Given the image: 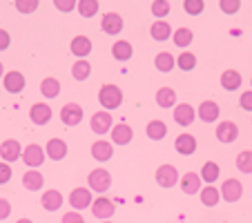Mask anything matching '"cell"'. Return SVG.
Listing matches in <instances>:
<instances>
[{"label":"cell","mask_w":252,"mask_h":223,"mask_svg":"<svg viewBox=\"0 0 252 223\" xmlns=\"http://www.w3.org/2000/svg\"><path fill=\"white\" fill-rule=\"evenodd\" d=\"M98 103L105 107V112H112V109L121 107V103H123V92H121V87L114 85V83L103 85L98 92Z\"/></svg>","instance_id":"6da1fadb"},{"label":"cell","mask_w":252,"mask_h":223,"mask_svg":"<svg viewBox=\"0 0 252 223\" xmlns=\"http://www.w3.org/2000/svg\"><path fill=\"white\" fill-rule=\"evenodd\" d=\"M87 183H90V190L92 192H98V194H103V192L110 190L112 185V176L107 170H103V167H96V170H92L90 174H87Z\"/></svg>","instance_id":"7a4b0ae2"},{"label":"cell","mask_w":252,"mask_h":223,"mask_svg":"<svg viewBox=\"0 0 252 223\" xmlns=\"http://www.w3.org/2000/svg\"><path fill=\"white\" fill-rule=\"evenodd\" d=\"M90 127L94 134H98V136H103V134L112 132V127H114V119H112L110 112H105V109H100V112H96V114H92V121H90Z\"/></svg>","instance_id":"3957f363"},{"label":"cell","mask_w":252,"mask_h":223,"mask_svg":"<svg viewBox=\"0 0 252 223\" xmlns=\"http://www.w3.org/2000/svg\"><path fill=\"white\" fill-rule=\"evenodd\" d=\"M116 212V205L114 201H110L107 196H98V199H94V203H92V214H94L96 219H100V221H110L112 217H114Z\"/></svg>","instance_id":"277c9868"},{"label":"cell","mask_w":252,"mask_h":223,"mask_svg":"<svg viewBox=\"0 0 252 223\" xmlns=\"http://www.w3.org/2000/svg\"><path fill=\"white\" fill-rule=\"evenodd\" d=\"M221 199L228 201V203H237L239 199L243 196V185L239 179H228L223 181V185H221Z\"/></svg>","instance_id":"5b68a950"},{"label":"cell","mask_w":252,"mask_h":223,"mask_svg":"<svg viewBox=\"0 0 252 223\" xmlns=\"http://www.w3.org/2000/svg\"><path fill=\"white\" fill-rule=\"evenodd\" d=\"M45 159H47L45 150L40 145H36V143H32V145H27L23 150V163L29 167H40L45 163Z\"/></svg>","instance_id":"8992f818"},{"label":"cell","mask_w":252,"mask_h":223,"mask_svg":"<svg viewBox=\"0 0 252 223\" xmlns=\"http://www.w3.org/2000/svg\"><path fill=\"white\" fill-rule=\"evenodd\" d=\"M94 203L92 201V190H87V188H74L71 190V194H69V205H71V210H85V208H90V205Z\"/></svg>","instance_id":"52a82bcc"},{"label":"cell","mask_w":252,"mask_h":223,"mask_svg":"<svg viewBox=\"0 0 252 223\" xmlns=\"http://www.w3.org/2000/svg\"><path fill=\"white\" fill-rule=\"evenodd\" d=\"M157 183L161 185V188H174V185L179 183V172H176V167L170 165V163H165V165H158V170H157Z\"/></svg>","instance_id":"ba28073f"},{"label":"cell","mask_w":252,"mask_h":223,"mask_svg":"<svg viewBox=\"0 0 252 223\" xmlns=\"http://www.w3.org/2000/svg\"><path fill=\"white\" fill-rule=\"evenodd\" d=\"M61 121L67 125V127H74L83 121V107L78 103H67L65 107L61 109Z\"/></svg>","instance_id":"9c48e42d"},{"label":"cell","mask_w":252,"mask_h":223,"mask_svg":"<svg viewBox=\"0 0 252 223\" xmlns=\"http://www.w3.org/2000/svg\"><path fill=\"white\" fill-rule=\"evenodd\" d=\"M194 119H196V109L192 107L190 103H176V107H174V123L188 127V125L194 123Z\"/></svg>","instance_id":"30bf717a"},{"label":"cell","mask_w":252,"mask_h":223,"mask_svg":"<svg viewBox=\"0 0 252 223\" xmlns=\"http://www.w3.org/2000/svg\"><path fill=\"white\" fill-rule=\"evenodd\" d=\"M100 29H103L107 36H116V33H121L123 32V18H121V14H116V11L105 14L103 20H100Z\"/></svg>","instance_id":"8fae6325"},{"label":"cell","mask_w":252,"mask_h":223,"mask_svg":"<svg viewBox=\"0 0 252 223\" xmlns=\"http://www.w3.org/2000/svg\"><path fill=\"white\" fill-rule=\"evenodd\" d=\"M0 157H2V161H5V163L18 161V159L23 157L20 143L16 141V138H7V141H2V145H0Z\"/></svg>","instance_id":"7c38bea8"},{"label":"cell","mask_w":252,"mask_h":223,"mask_svg":"<svg viewBox=\"0 0 252 223\" xmlns=\"http://www.w3.org/2000/svg\"><path fill=\"white\" fill-rule=\"evenodd\" d=\"M92 157H94L98 163L110 161V159L114 157V145H112L110 141H103V138H98V141L92 145Z\"/></svg>","instance_id":"4fadbf2b"},{"label":"cell","mask_w":252,"mask_h":223,"mask_svg":"<svg viewBox=\"0 0 252 223\" xmlns=\"http://www.w3.org/2000/svg\"><path fill=\"white\" fill-rule=\"evenodd\" d=\"M29 119L36 125H45L52 121V107L47 103H33L32 109H29Z\"/></svg>","instance_id":"5bb4252c"},{"label":"cell","mask_w":252,"mask_h":223,"mask_svg":"<svg viewBox=\"0 0 252 223\" xmlns=\"http://www.w3.org/2000/svg\"><path fill=\"white\" fill-rule=\"evenodd\" d=\"M174 150L183 157H192L196 152V138L192 134H179L174 141Z\"/></svg>","instance_id":"9a60e30c"},{"label":"cell","mask_w":252,"mask_h":223,"mask_svg":"<svg viewBox=\"0 0 252 223\" xmlns=\"http://www.w3.org/2000/svg\"><path fill=\"white\" fill-rule=\"evenodd\" d=\"M2 85H5V90L9 92V94H20V92L25 90V76L16 69L7 71L5 78H2Z\"/></svg>","instance_id":"2e32d148"},{"label":"cell","mask_w":252,"mask_h":223,"mask_svg":"<svg viewBox=\"0 0 252 223\" xmlns=\"http://www.w3.org/2000/svg\"><path fill=\"white\" fill-rule=\"evenodd\" d=\"M237 136H239L237 123H232V121H221V123L217 125V138H219L221 143H232V141H237Z\"/></svg>","instance_id":"e0dca14e"},{"label":"cell","mask_w":252,"mask_h":223,"mask_svg":"<svg viewBox=\"0 0 252 223\" xmlns=\"http://www.w3.org/2000/svg\"><path fill=\"white\" fill-rule=\"evenodd\" d=\"M45 154H47L52 161H63L67 157V143L63 138H49L47 147H45Z\"/></svg>","instance_id":"ac0fdd59"},{"label":"cell","mask_w":252,"mask_h":223,"mask_svg":"<svg viewBox=\"0 0 252 223\" xmlns=\"http://www.w3.org/2000/svg\"><path fill=\"white\" fill-rule=\"evenodd\" d=\"M132 138H134V129L127 123H116L112 127V143H116V145H127Z\"/></svg>","instance_id":"d6986e66"},{"label":"cell","mask_w":252,"mask_h":223,"mask_svg":"<svg viewBox=\"0 0 252 223\" xmlns=\"http://www.w3.org/2000/svg\"><path fill=\"white\" fill-rule=\"evenodd\" d=\"M69 49L74 56H78L81 61H85V56L92 54V40L87 36H74V40L69 43Z\"/></svg>","instance_id":"ffe728a7"},{"label":"cell","mask_w":252,"mask_h":223,"mask_svg":"<svg viewBox=\"0 0 252 223\" xmlns=\"http://www.w3.org/2000/svg\"><path fill=\"white\" fill-rule=\"evenodd\" d=\"M219 114H221V107L214 100H203L199 105V119L203 123H214V121L219 119Z\"/></svg>","instance_id":"44dd1931"},{"label":"cell","mask_w":252,"mask_h":223,"mask_svg":"<svg viewBox=\"0 0 252 223\" xmlns=\"http://www.w3.org/2000/svg\"><path fill=\"white\" fill-rule=\"evenodd\" d=\"M63 194L58 190H47L43 192V196H40V205H43L47 212H56V210L63 208Z\"/></svg>","instance_id":"7402d4cb"},{"label":"cell","mask_w":252,"mask_h":223,"mask_svg":"<svg viewBox=\"0 0 252 223\" xmlns=\"http://www.w3.org/2000/svg\"><path fill=\"white\" fill-rule=\"evenodd\" d=\"M181 190L186 192V194H196V192H201V174H196V172H188V174H183Z\"/></svg>","instance_id":"603a6c76"},{"label":"cell","mask_w":252,"mask_h":223,"mask_svg":"<svg viewBox=\"0 0 252 223\" xmlns=\"http://www.w3.org/2000/svg\"><path fill=\"white\" fill-rule=\"evenodd\" d=\"M23 185L27 188V190H32V192H38L40 188L45 185V176L40 174L38 170H29V172H25L23 174Z\"/></svg>","instance_id":"cb8c5ba5"},{"label":"cell","mask_w":252,"mask_h":223,"mask_svg":"<svg viewBox=\"0 0 252 223\" xmlns=\"http://www.w3.org/2000/svg\"><path fill=\"white\" fill-rule=\"evenodd\" d=\"M150 33H152V38L158 40V43H165L167 38H172V27L165 23V20H157V23L150 27Z\"/></svg>","instance_id":"d4e9b609"},{"label":"cell","mask_w":252,"mask_h":223,"mask_svg":"<svg viewBox=\"0 0 252 223\" xmlns=\"http://www.w3.org/2000/svg\"><path fill=\"white\" fill-rule=\"evenodd\" d=\"M199 196H201V203H203L205 208H214V205L221 201V192L217 190L214 185H205V188H201Z\"/></svg>","instance_id":"484cf974"},{"label":"cell","mask_w":252,"mask_h":223,"mask_svg":"<svg viewBox=\"0 0 252 223\" xmlns=\"http://www.w3.org/2000/svg\"><path fill=\"white\" fill-rule=\"evenodd\" d=\"M221 85L228 92L239 90V87H241V74H239L237 69H225L223 74H221Z\"/></svg>","instance_id":"4316f807"},{"label":"cell","mask_w":252,"mask_h":223,"mask_svg":"<svg viewBox=\"0 0 252 223\" xmlns=\"http://www.w3.org/2000/svg\"><path fill=\"white\" fill-rule=\"evenodd\" d=\"M132 54H134V49H132V45H129L127 40H116V43L112 45V56H114L116 61H121V63L129 61Z\"/></svg>","instance_id":"83f0119b"},{"label":"cell","mask_w":252,"mask_h":223,"mask_svg":"<svg viewBox=\"0 0 252 223\" xmlns=\"http://www.w3.org/2000/svg\"><path fill=\"white\" fill-rule=\"evenodd\" d=\"M172 40H174L176 47L186 49V47H190V45H192V40H194V33H192V29H188V27H179L174 33H172Z\"/></svg>","instance_id":"f1b7e54d"},{"label":"cell","mask_w":252,"mask_h":223,"mask_svg":"<svg viewBox=\"0 0 252 223\" xmlns=\"http://www.w3.org/2000/svg\"><path fill=\"white\" fill-rule=\"evenodd\" d=\"M157 105L158 107H176V92L172 87H161L157 92Z\"/></svg>","instance_id":"f546056e"},{"label":"cell","mask_w":252,"mask_h":223,"mask_svg":"<svg viewBox=\"0 0 252 223\" xmlns=\"http://www.w3.org/2000/svg\"><path fill=\"white\" fill-rule=\"evenodd\" d=\"M40 94L45 96V98H56L58 94H61V81L58 78H43V83H40Z\"/></svg>","instance_id":"4dcf8cb0"},{"label":"cell","mask_w":252,"mask_h":223,"mask_svg":"<svg viewBox=\"0 0 252 223\" xmlns=\"http://www.w3.org/2000/svg\"><path fill=\"white\" fill-rule=\"evenodd\" d=\"M174 65H176V58L172 56L170 52H161V54H157V58H154V67H157L158 71H163V74L172 71Z\"/></svg>","instance_id":"1f68e13d"},{"label":"cell","mask_w":252,"mask_h":223,"mask_svg":"<svg viewBox=\"0 0 252 223\" xmlns=\"http://www.w3.org/2000/svg\"><path fill=\"white\" fill-rule=\"evenodd\" d=\"M219 174H221V167L217 165L214 161L203 163V167H201V181H205L208 185H212L214 181L219 179Z\"/></svg>","instance_id":"d6a6232c"},{"label":"cell","mask_w":252,"mask_h":223,"mask_svg":"<svg viewBox=\"0 0 252 223\" xmlns=\"http://www.w3.org/2000/svg\"><path fill=\"white\" fill-rule=\"evenodd\" d=\"M145 132H148V138H152V141H161V138H165V134H167V125L163 123V121H150L148 127H145Z\"/></svg>","instance_id":"836d02e7"},{"label":"cell","mask_w":252,"mask_h":223,"mask_svg":"<svg viewBox=\"0 0 252 223\" xmlns=\"http://www.w3.org/2000/svg\"><path fill=\"white\" fill-rule=\"evenodd\" d=\"M76 9L83 18H92V16L98 14V0H78Z\"/></svg>","instance_id":"e575fe53"},{"label":"cell","mask_w":252,"mask_h":223,"mask_svg":"<svg viewBox=\"0 0 252 223\" xmlns=\"http://www.w3.org/2000/svg\"><path fill=\"white\" fill-rule=\"evenodd\" d=\"M92 74V65L87 61H78L74 63V67H71V76H74V81H87Z\"/></svg>","instance_id":"d590c367"},{"label":"cell","mask_w":252,"mask_h":223,"mask_svg":"<svg viewBox=\"0 0 252 223\" xmlns=\"http://www.w3.org/2000/svg\"><path fill=\"white\" fill-rule=\"evenodd\" d=\"M176 67H181L183 71H192L196 67V56L192 52H181L176 58Z\"/></svg>","instance_id":"8d00e7d4"},{"label":"cell","mask_w":252,"mask_h":223,"mask_svg":"<svg viewBox=\"0 0 252 223\" xmlns=\"http://www.w3.org/2000/svg\"><path fill=\"white\" fill-rule=\"evenodd\" d=\"M237 167L243 174H252V150H243L237 157Z\"/></svg>","instance_id":"74e56055"},{"label":"cell","mask_w":252,"mask_h":223,"mask_svg":"<svg viewBox=\"0 0 252 223\" xmlns=\"http://www.w3.org/2000/svg\"><path fill=\"white\" fill-rule=\"evenodd\" d=\"M152 14L157 16V20H163L170 14V2L167 0H154L152 2Z\"/></svg>","instance_id":"f35d334b"},{"label":"cell","mask_w":252,"mask_h":223,"mask_svg":"<svg viewBox=\"0 0 252 223\" xmlns=\"http://www.w3.org/2000/svg\"><path fill=\"white\" fill-rule=\"evenodd\" d=\"M203 0H183V9H186V14L190 16H199L201 11H203Z\"/></svg>","instance_id":"ab89813d"},{"label":"cell","mask_w":252,"mask_h":223,"mask_svg":"<svg viewBox=\"0 0 252 223\" xmlns=\"http://www.w3.org/2000/svg\"><path fill=\"white\" fill-rule=\"evenodd\" d=\"M16 9L20 14H33V11L38 9V0H18L16 2Z\"/></svg>","instance_id":"60d3db41"},{"label":"cell","mask_w":252,"mask_h":223,"mask_svg":"<svg viewBox=\"0 0 252 223\" xmlns=\"http://www.w3.org/2000/svg\"><path fill=\"white\" fill-rule=\"evenodd\" d=\"M219 7H221V11L223 14H237L239 11V7H241V2L239 0H219Z\"/></svg>","instance_id":"b9f144b4"},{"label":"cell","mask_w":252,"mask_h":223,"mask_svg":"<svg viewBox=\"0 0 252 223\" xmlns=\"http://www.w3.org/2000/svg\"><path fill=\"white\" fill-rule=\"evenodd\" d=\"M11 181V165L5 161H0V185H5Z\"/></svg>","instance_id":"7bdbcfd3"},{"label":"cell","mask_w":252,"mask_h":223,"mask_svg":"<svg viewBox=\"0 0 252 223\" xmlns=\"http://www.w3.org/2000/svg\"><path fill=\"white\" fill-rule=\"evenodd\" d=\"M78 2H74V0H56V2H54V7H56V9H61V11H74V7H76Z\"/></svg>","instance_id":"ee69618b"},{"label":"cell","mask_w":252,"mask_h":223,"mask_svg":"<svg viewBox=\"0 0 252 223\" xmlns=\"http://www.w3.org/2000/svg\"><path fill=\"white\" fill-rule=\"evenodd\" d=\"M239 105H241V109H246V112H252V90L243 92L241 98H239Z\"/></svg>","instance_id":"f6af8a7d"},{"label":"cell","mask_w":252,"mask_h":223,"mask_svg":"<svg viewBox=\"0 0 252 223\" xmlns=\"http://www.w3.org/2000/svg\"><path fill=\"white\" fill-rule=\"evenodd\" d=\"M63 223H85V219H83V214L81 212H67L65 217H63Z\"/></svg>","instance_id":"bcb514c9"},{"label":"cell","mask_w":252,"mask_h":223,"mask_svg":"<svg viewBox=\"0 0 252 223\" xmlns=\"http://www.w3.org/2000/svg\"><path fill=\"white\" fill-rule=\"evenodd\" d=\"M9 214H11V203L7 199H0V221L9 219Z\"/></svg>","instance_id":"7dc6e473"},{"label":"cell","mask_w":252,"mask_h":223,"mask_svg":"<svg viewBox=\"0 0 252 223\" xmlns=\"http://www.w3.org/2000/svg\"><path fill=\"white\" fill-rule=\"evenodd\" d=\"M9 45H11L9 32H5V29H0V52H5V49H9Z\"/></svg>","instance_id":"c3c4849f"},{"label":"cell","mask_w":252,"mask_h":223,"mask_svg":"<svg viewBox=\"0 0 252 223\" xmlns=\"http://www.w3.org/2000/svg\"><path fill=\"white\" fill-rule=\"evenodd\" d=\"M16 223H33V221H32V219H18Z\"/></svg>","instance_id":"681fc988"},{"label":"cell","mask_w":252,"mask_h":223,"mask_svg":"<svg viewBox=\"0 0 252 223\" xmlns=\"http://www.w3.org/2000/svg\"><path fill=\"white\" fill-rule=\"evenodd\" d=\"M0 78H5V67H2V63H0Z\"/></svg>","instance_id":"f907efd6"},{"label":"cell","mask_w":252,"mask_h":223,"mask_svg":"<svg viewBox=\"0 0 252 223\" xmlns=\"http://www.w3.org/2000/svg\"><path fill=\"white\" fill-rule=\"evenodd\" d=\"M103 223H112V221H103Z\"/></svg>","instance_id":"816d5d0a"},{"label":"cell","mask_w":252,"mask_h":223,"mask_svg":"<svg viewBox=\"0 0 252 223\" xmlns=\"http://www.w3.org/2000/svg\"><path fill=\"white\" fill-rule=\"evenodd\" d=\"M250 85H252V78H250Z\"/></svg>","instance_id":"f5cc1de1"}]
</instances>
